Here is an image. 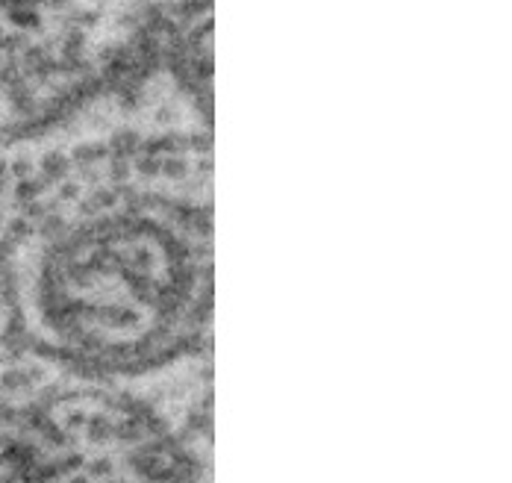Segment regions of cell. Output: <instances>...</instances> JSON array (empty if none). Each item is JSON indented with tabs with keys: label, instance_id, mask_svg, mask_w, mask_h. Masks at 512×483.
Returning <instances> with one entry per match:
<instances>
[{
	"label": "cell",
	"instance_id": "cell-1",
	"mask_svg": "<svg viewBox=\"0 0 512 483\" xmlns=\"http://www.w3.org/2000/svg\"><path fill=\"white\" fill-rule=\"evenodd\" d=\"M0 277L15 336L98 369L209 342L212 133L171 62L130 65L0 136Z\"/></svg>",
	"mask_w": 512,
	"mask_h": 483
},
{
	"label": "cell",
	"instance_id": "cell-2",
	"mask_svg": "<svg viewBox=\"0 0 512 483\" xmlns=\"http://www.w3.org/2000/svg\"><path fill=\"white\" fill-rule=\"evenodd\" d=\"M0 483H212L209 342L142 369L3 348Z\"/></svg>",
	"mask_w": 512,
	"mask_h": 483
},
{
	"label": "cell",
	"instance_id": "cell-3",
	"mask_svg": "<svg viewBox=\"0 0 512 483\" xmlns=\"http://www.w3.org/2000/svg\"><path fill=\"white\" fill-rule=\"evenodd\" d=\"M151 27L145 0H0V136L130 68Z\"/></svg>",
	"mask_w": 512,
	"mask_h": 483
},
{
	"label": "cell",
	"instance_id": "cell-4",
	"mask_svg": "<svg viewBox=\"0 0 512 483\" xmlns=\"http://www.w3.org/2000/svg\"><path fill=\"white\" fill-rule=\"evenodd\" d=\"M12 342H18V336H15V319H12L9 295H6V286H3V277H0V351L9 348Z\"/></svg>",
	"mask_w": 512,
	"mask_h": 483
},
{
	"label": "cell",
	"instance_id": "cell-5",
	"mask_svg": "<svg viewBox=\"0 0 512 483\" xmlns=\"http://www.w3.org/2000/svg\"><path fill=\"white\" fill-rule=\"evenodd\" d=\"M151 9H165V12H174V9H192V6H198L201 0H145Z\"/></svg>",
	"mask_w": 512,
	"mask_h": 483
}]
</instances>
